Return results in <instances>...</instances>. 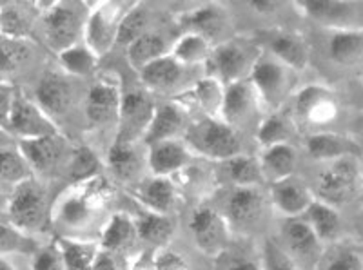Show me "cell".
Here are the masks:
<instances>
[{
  "instance_id": "1",
  "label": "cell",
  "mask_w": 363,
  "mask_h": 270,
  "mask_svg": "<svg viewBox=\"0 0 363 270\" xmlns=\"http://www.w3.org/2000/svg\"><path fill=\"white\" fill-rule=\"evenodd\" d=\"M111 198L113 185L102 174L73 184L51 205V229L57 230V237L86 240L87 230L96 225L102 230V216Z\"/></svg>"
},
{
  "instance_id": "2",
  "label": "cell",
  "mask_w": 363,
  "mask_h": 270,
  "mask_svg": "<svg viewBox=\"0 0 363 270\" xmlns=\"http://www.w3.org/2000/svg\"><path fill=\"white\" fill-rule=\"evenodd\" d=\"M222 191L220 203L215 205L229 223L233 236L240 234L242 237H255L258 232H264L269 214L272 213L267 189L236 187Z\"/></svg>"
},
{
  "instance_id": "3",
  "label": "cell",
  "mask_w": 363,
  "mask_h": 270,
  "mask_svg": "<svg viewBox=\"0 0 363 270\" xmlns=\"http://www.w3.org/2000/svg\"><path fill=\"white\" fill-rule=\"evenodd\" d=\"M51 200L44 181L29 178L8 194L6 220L28 236H40L51 229Z\"/></svg>"
},
{
  "instance_id": "4",
  "label": "cell",
  "mask_w": 363,
  "mask_h": 270,
  "mask_svg": "<svg viewBox=\"0 0 363 270\" xmlns=\"http://www.w3.org/2000/svg\"><path fill=\"white\" fill-rule=\"evenodd\" d=\"M87 13H89V4L77 0L40 4L38 24L42 26L45 45L55 55H58L71 45L82 42Z\"/></svg>"
},
{
  "instance_id": "5",
  "label": "cell",
  "mask_w": 363,
  "mask_h": 270,
  "mask_svg": "<svg viewBox=\"0 0 363 270\" xmlns=\"http://www.w3.org/2000/svg\"><path fill=\"white\" fill-rule=\"evenodd\" d=\"M184 142L194 158L209 160L213 164L244 154V140L240 131L227 125L220 118H200L187 127Z\"/></svg>"
},
{
  "instance_id": "6",
  "label": "cell",
  "mask_w": 363,
  "mask_h": 270,
  "mask_svg": "<svg viewBox=\"0 0 363 270\" xmlns=\"http://www.w3.org/2000/svg\"><path fill=\"white\" fill-rule=\"evenodd\" d=\"M316 200L336 209L352 203L362 189V165L359 156H345L335 162L322 164L314 184H309Z\"/></svg>"
},
{
  "instance_id": "7",
  "label": "cell",
  "mask_w": 363,
  "mask_h": 270,
  "mask_svg": "<svg viewBox=\"0 0 363 270\" xmlns=\"http://www.w3.org/2000/svg\"><path fill=\"white\" fill-rule=\"evenodd\" d=\"M343 113L338 94L323 84H307L294 94V123L309 129V133L335 131Z\"/></svg>"
},
{
  "instance_id": "8",
  "label": "cell",
  "mask_w": 363,
  "mask_h": 270,
  "mask_svg": "<svg viewBox=\"0 0 363 270\" xmlns=\"http://www.w3.org/2000/svg\"><path fill=\"white\" fill-rule=\"evenodd\" d=\"M260 53V44L251 38H229L222 44H215L206 67L209 77L216 78L223 86H231L242 80H249Z\"/></svg>"
},
{
  "instance_id": "9",
  "label": "cell",
  "mask_w": 363,
  "mask_h": 270,
  "mask_svg": "<svg viewBox=\"0 0 363 270\" xmlns=\"http://www.w3.org/2000/svg\"><path fill=\"white\" fill-rule=\"evenodd\" d=\"M133 4L135 2H124V0H106V2L89 4L82 42L99 58L106 57L116 47L120 24Z\"/></svg>"
},
{
  "instance_id": "10",
  "label": "cell",
  "mask_w": 363,
  "mask_h": 270,
  "mask_svg": "<svg viewBox=\"0 0 363 270\" xmlns=\"http://www.w3.org/2000/svg\"><path fill=\"white\" fill-rule=\"evenodd\" d=\"M249 82L256 89L262 107L269 113H274V111H281V106L287 102L294 91L296 73L262 50L251 71Z\"/></svg>"
},
{
  "instance_id": "11",
  "label": "cell",
  "mask_w": 363,
  "mask_h": 270,
  "mask_svg": "<svg viewBox=\"0 0 363 270\" xmlns=\"http://www.w3.org/2000/svg\"><path fill=\"white\" fill-rule=\"evenodd\" d=\"M17 147L31 167L33 176L40 181H44V178L66 176L74 151V145L64 133L45 138L22 140L17 142Z\"/></svg>"
},
{
  "instance_id": "12",
  "label": "cell",
  "mask_w": 363,
  "mask_h": 270,
  "mask_svg": "<svg viewBox=\"0 0 363 270\" xmlns=\"http://www.w3.org/2000/svg\"><path fill=\"white\" fill-rule=\"evenodd\" d=\"M191 237L200 254L216 259L233 243V232L215 203H199L187 220Z\"/></svg>"
},
{
  "instance_id": "13",
  "label": "cell",
  "mask_w": 363,
  "mask_h": 270,
  "mask_svg": "<svg viewBox=\"0 0 363 270\" xmlns=\"http://www.w3.org/2000/svg\"><path fill=\"white\" fill-rule=\"evenodd\" d=\"M271 237L277 242L281 252L301 270H316L325 250V245L318 240L301 216L280 220L277 236Z\"/></svg>"
},
{
  "instance_id": "14",
  "label": "cell",
  "mask_w": 363,
  "mask_h": 270,
  "mask_svg": "<svg viewBox=\"0 0 363 270\" xmlns=\"http://www.w3.org/2000/svg\"><path fill=\"white\" fill-rule=\"evenodd\" d=\"M122 93L124 91L113 77H99L91 84L84 100V115L89 129L96 133L116 131Z\"/></svg>"
},
{
  "instance_id": "15",
  "label": "cell",
  "mask_w": 363,
  "mask_h": 270,
  "mask_svg": "<svg viewBox=\"0 0 363 270\" xmlns=\"http://www.w3.org/2000/svg\"><path fill=\"white\" fill-rule=\"evenodd\" d=\"M303 17L327 31H358L362 29L363 4L354 0H306L294 4Z\"/></svg>"
},
{
  "instance_id": "16",
  "label": "cell",
  "mask_w": 363,
  "mask_h": 270,
  "mask_svg": "<svg viewBox=\"0 0 363 270\" xmlns=\"http://www.w3.org/2000/svg\"><path fill=\"white\" fill-rule=\"evenodd\" d=\"M8 133L17 142L62 135L60 127L45 115L40 106L31 96L17 89H15L11 113H9Z\"/></svg>"
},
{
  "instance_id": "17",
  "label": "cell",
  "mask_w": 363,
  "mask_h": 270,
  "mask_svg": "<svg viewBox=\"0 0 363 270\" xmlns=\"http://www.w3.org/2000/svg\"><path fill=\"white\" fill-rule=\"evenodd\" d=\"M155 106L157 103L151 102L144 91H124L113 144H142L153 118Z\"/></svg>"
},
{
  "instance_id": "18",
  "label": "cell",
  "mask_w": 363,
  "mask_h": 270,
  "mask_svg": "<svg viewBox=\"0 0 363 270\" xmlns=\"http://www.w3.org/2000/svg\"><path fill=\"white\" fill-rule=\"evenodd\" d=\"M74 86L73 78L64 71L53 69L40 77L35 87L33 100L40 106L45 115L58 125V118H64L74 107Z\"/></svg>"
},
{
  "instance_id": "19",
  "label": "cell",
  "mask_w": 363,
  "mask_h": 270,
  "mask_svg": "<svg viewBox=\"0 0 363 270\" xmlns=\"http://www.w3.org/2000/svg\"><path fill=\"white\" fill-rule=\"evenodd\" d=\"M267 196L272 213H277L281 220L303 216L309 205L316 200L309 181L298 174L267 185Z\"/></svg>"
},
{
  "instance_id": "20",
  "label": "cell",
  "mask_w": 363,
  "mask_h": 270,
  "mask_svg": "<svg viewBox=\"0 0 363 270\" xmlns=\"http://www.w3.org/2000/svg\"><path fill=\"white\" fill-rule=\"evenodd\" d=\"M133 198L140 209L164 216H174L180 207V189L173 178L147 176L133 185Z\"/></svg>"
},
{
  "instance_id": "21",
  "label": "cell",
  "mask_w": 363,
  "mask_h": 270,
  "mask_svg": "<svg viewBox=\"0 0 363 270\" xmlns=\"http://www.w3.org/2000/svg\"><path fill=\"white\" fill-rule=\"evenodd\" d=\"M264 109L256 89L249 80L225 86L223 106L220 120L231 125L236 131H244L245 127L255 123V116Z\"/></svg>"
},
{
  "instance_id": "22",
  "label": "cell",
  "mask_w": 363,
  "mask_h": 270,
  "mask_svg": "<svg viewBox=\"0 0 363 270\" xmlns=\"http://www.w3.org/2000/svg\"><path fill=\"white\" fill-rule=\"evenodd\" d=\"M191 125L189 109L178 99L155 106L153 118L149 122L142 144L151 145L165 140H182Z\"/></svg>"
},
{
  "instance_id": "23",
  "label": "cell",
  "mask_w": 363,
  "mask_h": 270,
  "mask_svg": "<svg viewBox=\"0 0 363 270\" xmlns=\"http://www.w3.org/2000/svg\"><path fill=\"white\" fill-rule=\"evenodd\" d=\"M194 160L184 140H165L145 145V164L151 176L173 178Z\"/></svg>"
},
{
  "instance_id": "24",
  "label": "cell",
  "mask_w": 363,
  "mask_h": 270,
  "mask_svg": "<svg viewBox=\"0 0 363 270\" xmlns=\"http://www.w3.org/2000/svg\"><path fill=\"white\" fill-rule=\"evenodd\" d=\"M265 45H260L265 53L277 58L284 66L298 71H306L311 64V47L303 38L293 31L277 29L265 35Z\"/></svg>"
},
{
  "instance_id": "25",
  "label": "cell",
  "mask_w": 363,
  "mask_h": 270,
  "mask_svg": "<svg viewBox=\"0 0 363 270\" xmlns=\"http://www.w3.org/2000/svg\"><path fill=\"white\" fill-rule=\"evenodd\" d=\"M307 156L318 164L335 162L345 156H359V144L345 133H309L303 140Z\"/></svg>"
},
{
  "instance_id": "26",
  "label": "cell",
  "mask_w": 363,
  "mask_h": 270,
  "mask_svg": "<svg viewBox=\"0 0 363 270\" xmlns=\"http://www.w3.org/2000/svg\"><path fill=\"white\" fill-rule=\"evenodd\" d=\"M99 245L106 252L120 254L129 258V254L140 245L135 214L113 213L100 230Z\"/></svg>"
},
{
  "instance_id": "27",
  "label": "cell",
  "mask_w": 363,
  "mask_h": 270,
  "mask_svg": "<svg viewBox=\"0 0 363 270\" xmlns=\"http://www.w3.org/2000/svg\"><path fill=\"white\" fill-rule=\"evenodd\" d=\"M215 181L222 189L265 187L258 158L247 152L215 164Z\"/></svg>"
},
{
  "instance_id": "28",
  "label": "cell",
  "mask_w": 363,
  "mask_h": 270,
  "mask_svg": "<svg viewBox=\"0 0 363 270\" xmlns=\"http://www.w3.org/2000/svg\"><path fill=\"white\" fill-rule=\"evenodd\" d=\"M37 57V45L31 38L0 37V84L11 86L24 74Z\"/></svg>"
},
{
  "instance_id": "29",
  "label": "cell",
  "mask_w": 363,
  "mask_h": 270,
  "mask_svg": "<svg viewBox=\"0 0 363 270\" xmlns=\"http://www.w3.org/2000/svg\"><path fill=\"white\" fill-rule=\"evenodd\" d=\"M187 73H189V67L178 64L171 55H165L138 71V78L142 86L151 93L167 94L182 89Z\"/></svg>"
},
{
  "instance_id": "30",
  "label": "cell",
  "mask_w": 363,
  "mask_h": 270,
  "mask_svg": "<svg viewBox=\"0 0 363 270\" xmlns=\"http://www.w3.org/2000/svg\"><path fill=\"white\" fill-rule=\"evenodd\" d=\"M108 169L116 180L124 184L140 181L147 169L144 144H111L108 149Z\"/></svg>"
},
{
  "instance_id": "31",
  "label": "cell",
  "mask_w": 363,
  "mask_h": 270,
  "mask_svg": "<svg viewBox=\"0 0 363 270\" xmlns=\"http://www.w3.org/2000/svg\"><path fill=\"white\" fill-rule=\"evenodd\" d=\"M223 94H225V86L218 82L216 78L207 74V77L199 78L186 91H182L178 94V100L187 109H191V107L199 109L206 118H220L223 106Z\"/></svg>"
},
{
  "instance_id": "32",
  "label": "cell",
  "mask_w": 363,
  "mask_h": 270,
  "mask_svg": "<svg viewBox=\"0 0 363 270\" xmlns=\"http://www.w3.org/2000/svg\"><path fill=\"white\" fill-rule=\"evenodd\" d=\"M301 218L306 220L307 225L313 229V232L316 234L318 240H320L325 247L333 245V243L347 237L343 214L340 213V209L333 207V205L323 203V201L320 200H314Z\"/></svg>"
},
{
  "instance_id": "33",
  "label": "cell",
  "mask_w": 363,
  "mask_h": 270,
  "mask_svg": "<svg viewBox=\"0 0 363 270\" xmlns=\"http://www.w3.org/2000/svg\"><path fill=\"white\" fill-rule=\"evenodd\" d=\"M256 158L260 164L262 178H264L265 185L277 184L285 178L294 176L298 171V164H300V154L293 147V144L262 149V152Z\"/></svg>"
},
{
  "instance_id": "34",
  "label": "cell",
  "mask_w": 363,
  "mask_h": 270,
  "mask_svg": "<svg viewBox=\"0 0 363 270\" xmlns=\"http://www.w3.org/2000/svg\"><path fill=\"white\" fill-rule=\"evenodd\" d=\"M40 18V4L8 2L0 4V37L31 38Z\"/></svg>"
},
{
  "instance_id": "35",
  "label": "cell",
  "mask_w": 363,
  "mask_h": 270,
  "mask_svg": "<svg viewBox=\"0 0 363 270\" xmlns=\"http://www.w3.org/2000/svg\"><path fill=\"white\" fill-rule=\"evenodd\" d=\"M135 220L136 229H138V243L144 245V249L158 250L171 245V240L177 232V223L173 216H164V214L140 209Z\"/></svg>"
},
{
  "instance_id": "36",
  "label": "cell",
  "mask_w": 363,
  "mask_h": 270,
  "mask_svg": "<svg viewBox=\"0 0 363 270\" xmlns=\"http://www.w3.org/2000/svg\"><path fill=\"white\" fill-rule=\"evenodd\" d=\"M187 24V31L202 35L203 38L215 45L218 35L223 33V29L229 26V13L222 4H199L194 6L191 11L186 13L184 17Z\"/></svg>"
},
{
  "instance_id": "37",
  "label": "cell",
  "mask_w": 363,
  "mask_h": 270,
  "mask_svg": "<svg viewBox=\"0 0 363 270\" xmlns=\"http://www.w3.org/2000/svg\"><path fill=\"white\" fill-rule=\"evenodd\" d=\"M171 45L167 42V38L157 31V29H149L147 33H144L142 37L136 38L135 42L125 47V53H128V64L133 69L138 73L140 69H144L145 66H149L151 62L158 60V58L169 55Z\"/></svg>"
},
{
  "instance_id": "38",
  "label": "cell",
  "mask_w": 363,
  "mask_h": 270,
  "mask_svg": "<svg viewBox=\"0 0 363 270\" xmlns=\"http://www.w3.org/2000/svg\"><path fill=\"white\" fill-rule=\"evenodd\" d=\"M316 270H363V252L359 240L343 237L340 242L327 245Z\"/></svg>"
},
{
  "instance_id": "39",
  "label": "cell",
  "mask_w": 363,
  "mask_h": 270,
  "mask_svg": "<svg viewBox=\"0 0 363 270\" xmlns=\"http://www.w3.org/2000/svg\"><path fill=\"white\" fill-rule=\"evenodd\" d=\"M296 129V123L289 113L274 111V113H267V116H264L256 125L255 138L262 149L291 144Z\"/></svg>"
},
{
  "instance_id": "40",
  "label": "cell",
  "mask_w": 363,
  "mask_h": 270,
  "mask_svg": "<svg viewBox=\"0 0 363 270\" xmlns=\"http://www.w3.org/2000/svg\"><path fill=\"white\" fill-rule=\"evenodd\" d=\"M66 270H93L100 254L96 240H77V237H55Z\"/></svg>"
},
{
  "instance_id": "41",
  "label": "cell",
  "mask_w": 363,
  "mask_h": 270,
  "mask_svg": "<svg viewBox=\"0 0 363 270\" xmlns=\"http://www.w3.org/2000/svg\"><path fill=\"white\" fill-rule=\"evenodd\" d=\"M327 53L335 64L342 67H356L362 62L363 37L358 31H330L327 40Z\"/></svg>"
},
{
  "instance_id": "42",
  "label": "cell",
  "mask_w": 363,
  "mask_h": 270,
  "mask_svg": "<svg viewBox=\"0 0 363 270\" xmlns=\"http://www.w3.org/2000/svg\"><path fill=\"white\" fill-rule=\"evenodd\" d=\"M213 47H215V45L211 44L207 38H203L202 35L193 33V31H186L180 38H177V40L173 42L169 55L178 62V64L193 69V67L196 66L206 67Z\"/></svg>"
},
{
  "instance_id": "43",
  "label": "cell",
  "mask_w": 363,
  "mask_h": 270,
  "mask_svg": "<svg viewBox=\"0 0 363 270\" xmlns=\"http://www.w3.org/2000/svg\"><path fill=\"white\" fill-rule=\"evenodd\" d=\"M58 69L64 71L71 78H91L99 69V60L93 51L84 42L71 45L62 53L57 55Z\"/></svg>"
},
{
  "instance_id": "44",
  "label": "cell",
  "mask_w": 363,
  "mask_h": 270,
  "mask_svg": "<svg viewBox=\"0 0 363 270\" xmlns=\"http://www.w3.org/2000/svg\"><path fill=\"white\" fill-rule=\"evenodd\" d=\"M29 178H33V172L17 145L0 149V191L9 194Z\"/></svg>"
},
{
  "instance_id": "45",
  "label": "cell",
  "mask_w": 363,
  "mask_h": 270,
  "mask_svg": "<svg viewBox=\"0 0 363 270\" xmlns=\"http://www.w3.org/2000/svg\"><path fill=\"white\" fill-rule=\"evenodd\" d=\"M40 245L42 242L38 237L28 236L8 221H0V258L17 256V254L33 256Z\"/></svg>"
},
{
  "instance_id": "46",
  "label": "cell",
  "mask_w": 363,
  "mask_h": 270,
  "mask_svg": "<svg viewBox=\"0 0 363 270\" xmlns=\"http://www.w3.org/2000/svg\"><path fill=\"white\" fill-rule=\"evenodd\" d=\"M149 29H151V11H149V8L145 4L135 2L133 8L125 13L122 24H120L116 45L128 47L131 42H135L136 38L147 33Z\"/></svg>"
},
{
  "instance_id": "47",
  "label": "cell",
  "mask_w": 363,
  "mask_h": 270,
  "mask_svg": "<svg viewBox=\"0 0 363 270\" xmlns=\"http://www.w3.org/2000/svg\"><path fill=\"white\" fill-rule=\"evenodd\" d=\"M213 261H215L213 270H264L258 249L249 250L245 247H235L233 243Z\"/></svg>"
},
{
  "instance_id": "48",
  "label": "cell",
  "mask_w": 363,
  "mask_h": 270,
  "mask_svg": "<svg viewBox=\"0 0 363 270\" xmlns=\"http://www.w3.org/2000/svg\"><path fill=\"white\" fill-rule=\"evenodd\" d=\"M100 169H102V162H100L99 156L93 152V149L74 145L73 156H71L69 162V169H67V176H69V180L73 181V184H79V181L99 176Z\"/></svg>"
},
{
  "instance_id": "49",
  "label": "cell",
  "mask_w": 363,
  "mask_h": 270,
  "mask_svg": "<svg viewBox=\"0 0 363 270\" xmlns=\"http://www.w3.org/2000/svg\"><path fill=\"white\" fill-rule=\"evenodd\" d=\"M258 256H260L262 269L264 270H301L294 265L284 252L277 242L271 236H265L258 247Z\"/></svg>"
},
{
  "instance_id": "50",
  "label": "cell",
  "mask_w": 363,
  "mask_h": 270,
  "mask_svg": "<svg viewBox=\"0 0 363 270\" xmlns=\"http://www.w3.org/2000/svg\"><path fill=\"white\" fill-rule=\"evenodd\" d=\"M31 270H66L55 240L42 243L37 252L31 256Z\"/></svg>"
},
{
  "instance_id": "51",
  "label": "cell",
  "mask_w": 363,
  "mask_h": 270,
  "mask_svg": "<svg viewBox=\"0 0 363 270\" xmlns=\"http://www.w3.org/2000/svg\"><path fill=\"white\" fill-rule=\"evenodd\" d=\"M155 270H193L189 261H187L180 252L173 250L171 247L155 250Z\"/></svg>"
},
{
  "instance_id": "52",
  "label": "cell",
  "mask_w": 363,
  "mask_h": 270,
  "mask_svg": "<svg viewBox=\"0 0 363 270\" xmlns=\"http://www.w3.org/2000/svg\"><path fill=\"white\" fill-rule=\"evenodd\" d=\"M13 99H15V89L13 86L0 84V127L8 131V120L11 113Z\"/></svg>"
},
{
  "instance_id": "53",
  "label": "cell",
  "mask_w": 363,
  "mask_h": 270,
  "mask_svg": "<svg viewBox=\"0 0 363 270\" xmlns=\"http://www.w3.org/2000/svg\"><path fill=\"white\" fill-rule=\"evenodd\" d=\"M155 250L144 249L129 261V270H155Z\"/></svg>"
},
{
  "instance_id": "54",
  "label": "cell",
  "mask_w": 363,
  "mask_h": 270,
  "mask_svg": "<svg viewBox=\"0 0 363 270\" xmlns=\"http://www.w3.org/2000/svg\"><path fill=\"white\" fill-rule=\"evenodd\" d=\"M13 145H17V140L13 138L6 129L0 127V149H6V147H13Z\"/></svg>"
},
{
  "instance_id": "55",
  "label": "cell",
  "mask_w": 363,
  "mask_h": 270,
  "mask_svg": "<svg viewBox=\"0 0 363 270\" xmlns=\"http://www.w3.org/2000/svg\"><path fill=\"white\" fill-rule=\"evenodd\" d=\"M6 207H8V193L0 191V216L6 214Z\"/></svg>"
},
{
  "instance_id": "56",
  "label": "cell",
  "mask_w": 363,
  "mask_h": 270,
  "mask_svg": "<svg viewBox=\"0 0 363 270\" xmlns=\"http://www.w3.org/2000/svg\"><path fill=\"white\" fill-rule=\"evenodd\" d=\"M0 270H18V269L15 265H13V263L9 261V259L0 258Z\"/></svg>"
}]
</instances>
